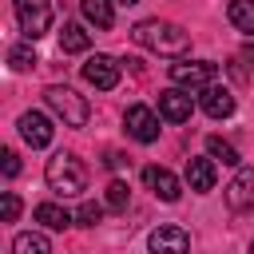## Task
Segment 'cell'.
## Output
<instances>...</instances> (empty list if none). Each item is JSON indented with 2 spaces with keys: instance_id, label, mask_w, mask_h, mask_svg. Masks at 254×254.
<instances>
[{
  "instance_id": "4316f807",
  "label": "cell",
  "mask_w": 254,
  "mask_h": 254,
  "mask_svg": "<svg viewBox=\"0 0 254 254\" xmlns=\"http://www.w3.org/2000/svg\"><path fill=\"white\" fill-rule=\"evenodd\" d=\"M119 4H139V0H119Z\"/></svg>"
},
{
  "instance_id": "7c38bea8",
  "label": "cell",
  "mask_w": 254,
  "mask_h": 254,
  "mask_svg": "<svg viewBox=\"0 0 254 254\" xmlns=\"http://www.w3.org/2000/svg\"><path fill=\"white\" fill-rule=\"evenodd\" d=\"M159 115H163L167 123H187V119H190V95L179 91V87H167V91L159 95Z\"/></svg>"
},
{
  "instance_id": "52a82bcc",
  "label": "cell",
  "mask_w": 254,
  "mask_h": 254,
  "mask_svg": "<svg viewBox=\"0 0 254 254\" xmlns=\"http://www.w3.org/2000/svg\"><path fill=\"white\" fill-rule=\"evenodd\" d=\"M147 250H151V254H190V234H187L183 226H175V222L155 226V230L147 234Z\"/></svg>"
},
{
  "instance_id": "9c48e42d",
  "label": "cell",
  "mask_w": 254,
  "mask_h": 254,
  "mask_svg": "<svg viewBox=\"0 0 254 254\" xmlns=\"http://www.w3.org/2000/svg\"><path fill=\"white\" fill-rule=\"evenodd\" d=\"M226 206H230V214H242L254 206V167H238V175L226 187Z\"/></svg>"
},
{
  "instance_id": "7a4b0ae2",
  "label": "cell",
  "mask_w": 254,
  "mask_h": 254,
  "mask_svg": "<svg viewBox=\"0 0 254 254\" xmlns=\"http://www.w3.org/2000/svg\"><path fill=\"white\" fill-rule=\"evenodd\" d=\"M44 179H48V187L56 190V194H79L83 187H87V167L71 155V151H56L52 159H48V167H44Z\"/></svg>"
},
{
  "instance_id": "ba28073f",
  "label": "cell",
  "mask_w": 254,
  "mask_h": 254,
  "mask_svg": "<svg viewBox=\"0 0 254 254\" xmlns=\"http://www.w3.org/2000/svg\"><path fill=\"white\" fill-rule=\"evenodd\" d=\"M83 79L95 87V91H111L115 83H119V60H111V56H87V64H83Z\"/></svg>"
},
{
  "instance_id": "ffe728a7",
  "label": "cell",
  "mask_w": 254,
  "mask_h": 254,
  "mask_svg": "<svg viewBox=\"0 0 254 254\" xmlns=\"http://www.w3.org/2000/svg\"><path fill=\"white\" fill-rule=\"evenodd\" d=\"M206 155H210V159H218V163H226V167H238V163H242V159H238V151H234L226 139H218V135H210V139H206Z\"/></svg>"
},
{
  "instance_id": "d6986e66",
  "label": "cell",
  "mask_w": 254,
  "mask_h": 254,
  "mask_svg": "<svg viewBox=\"0 0 254 254\" xmlns=\"http://www.w3.org/2000/svg\"><path fill=\"white\" fill-rule=\"evenodd\" d=\"M226 16H230V24H234L238 32L254 36V0H230Z\"/></svg>"
},
{
  "instance_id": "5b68a950",
  "label": "cell",
  "mask_w": 254,
  "mask_h": 254,
  "mask_svg": "<svg viewBox=\"0 0 254 254\" xmlns=\"http://www.w3.org/2000/svg\"><path fill=\"white\" fill-rule=\"evenodd\" d=\"M16 20H20V32L32 40H40L48 28H52V0H16Z\"/></svg>"
},
{
  "instance_id": "4fadbf2b",
  "label": "cell",
  "mask_w": 254,
  "mask_h": 254,
  "mask_svg": "<svg viewBox=\"0 0 254 254\" xmlns=\"http://www.w3.org/2000/svg\"><path fill=\"white\" fill-rule=\"evenodd\" d=\"M198 103H202V111H206L210 119H226V115L234 111V95H230V87H218V83H210V87L198 95Z\"/></svg>"
},
{
  "instance_id": "44dd1931",
  "label": "cell",
  "mask_w": 254,
  "mask_h": 254,
  "mask_svg": "<svg viewBox=\"0 0 254 254\" xmlns=\"http://www.w3.org/2000/svg\"><path fill=\"white\" fill-rule=\"evenodd\" d=\"M8 64H12V71H32L40 60H36L32 44H16V48H8Z\"/></svg>"
},
{
  "instance_id": "2e32d148",
  "label": "cell",
  "mask_w": 254,
  "mask_h": 254,
  "mask_svg": "<svg viewBox=\"0 0 254 254\" xmlns=\"http://www.w3.org/2000/svg\"><path fill=\"white\" fill-rule=\"evenodd\" d=\"M32 214H36V222L48 226V230H67V226H71V214H67L60 202H40Z\"/></svg>"
},
{
  "instance_id": "8992f818",
  "label": "cell",
  "mask_w": 254,
  "mask_h": 254,
  "mask_svg": "<svg viewBox=\"0 0 254 254\" xmlns=\"http://www.w3.org/2000/svg\"><path fill=\"white\" fill-rule=\"evenodd\" d=\"M123 127L135 143H155L159 139V115L147 107V103H131L127 115H123Z\"/></svg>"
},
{
  "instance_id": "6da1fadb",
  "label": "cell",
  "mask_w": 254,
  "mask_h": 254,
  "mask_svg": "<svg viewBox=\"0 0 254 254\" xmlns=\"http://www.w3.org/2000/svg\"><path fill=\"white\" fill-rule=\"evenodd\" d=\"M131 36H135V44H143V48H151L159 56H183L190 48V36L171 20H139L131 28Z\"/></svg>"
},
{
  "instance_id": "603a6c76",
  "label": "cell",
  "mask_w": 254,
  "mask_h": 254,
  "mask_svg": "<svg viewBox=\"0 0 254 254\" xmlns=\"http://www.w3.org/2000/svg\"><path fill=\"white\" fill-rule=\"evenodd\" d=\"M103 210H107V206H99V202H83V206L75 210V222H79V226H95V222H103Z\"/></svg>"
},
{
  "instance_id": "8fae6325",
  "label": "cell",
  "mask_w": 254,
  "mask_h": 254,
  "mask_svg": "<svg viewBox=\"0 0 254 254\" xmlns=\"http://www.w3.org/2000/svg\"><path fill=\"white\" fill-rule=\"evenodd\" d=\"M143 183H147V190L155 194V198H163V202H179V194H183V187H179V179L167 171V167H143Z\"/></svg>"
},
{
  "instance_id": "cb8c5ba5",
  "label": "cell",
  "mask_w": 254,
  "mask_h": 254,
  "mask_svg": "<svg viewBox=\"0 0 254 254\" xmlns=\"http://www.w3.org/2000/svg\"><path fill=\"white\" fill-rule=\"evenodd\" d=\"M0 214H4V222H16V218H20V198H16V190H4Z\"/></svg>"
},
{
  "instance_id": "83f0119b",
  "label": "cell",
  "mask_w": 254,
  "mask_h": 254,
  "mask_svg": "<svg viewBox=\"0 0 254 254\" xmlns=\"http://www.w3.org/2000/svg\"><path fill=\"white\" fill-rule=\"evenodd\" d=\"M250 254H254V242H250Z\"/></svg>"
},
{
  "instance_id": "e0dca14e",
  "label": "cell",
  "mask_w": 254,
  "mask_h": 254,
  "mask_svg": "<svg viewBox=\"0 0 254 254\" xmlns=\"http://www.w3.org/2000/svg\"><path fill=\"white\" fill-rule=\"evenodd\" d=\"M87 48H91V36L83 32V24H64V32H60V52L75 56V52H87Z\"/></svg>"
},
{
  "instance_id": "484cf974",
  "label": "cell",
  "mask_w": 254,
  "mask_h": 254,
  "mask_svg": "<svg viewBox=\"0 0 254 254\" xmlns=\"http://www.w3.org/2000/svg\"><path fill=\"white\" fill-rule=\"evenodd\" d=\"M107 167H111V171H119V167H127V159H123L119 151H107Z\"/></svg>"
},
{
  "instance_id": "3957f363",
  "label": "cell",
  "mask_w": 254,
  "mask_h": 254,
  "mask_svg": "<svg viewBox=\"0 0 254 254\" xmlns=\"http://www.w3.org/2000/svg\"><path fill=\"white\" fill-rule=\"evenodd\" d=\"M44 99H48V107L64 119V127H87L91 107H87V99H83L79 91H71V87H64V83H52V87L44 91Z\"/></svg>"
},
{
  "instance_id": "ac0fdd59",
  "label": "cell",
  "mask_w": 254,
  "mask_h": 254,
  "mask_svg": "<svg viewBox=\"0 0 254 254\" xmlns=\"http://www.w3.org/2000/svg\"><path fill=\"white\" fill-rule=\"evenodd\" d=\"M12 254H52V242L40 230H24L12 238Z\"/></svg>"
},
{
  "instance_id": "5bb4252c",
  "label": "cell",
  "mask_w": 254,
  "mask_h": 254,
  "mask_svg": "<svg viewBox=\"0 0 254 254\" xmlns=\"http://www.w3.org/2000/svg\"><path fill=\"white\" fill-rule=\"evenodd\" d=\"M187 187H190L194 194L214 190V159H190V163H187Z\"/></svg>"
},
{
  "instance_id": "30bf717a",
  "label": "cell",
  "mask_w": 254,
  "mask_h": 254,
  "mask_svg": "<svg viewBox=\"0 0 254 254\" xmlns=\"http://www.w3.org/2000/svg\"><path fill=\"white\" fill-rule=\"evenodd\" d=\"M16 127H20L24 143H28V147H36V151H40V147H48V143H52V135H56V127H52V119H48L44 111H24Z\"/></svg>"
},
{
  "instance_id": "7402d4cb",
  "label": "cell",
  "mask_w": 254,
  "mask_h": 254,
  "mask_svg": "<svg viewBox=\"0 0 254 254\" xmlns=\"http://www.w3.org/2000/svg\"><path fill=\"white\" fill-rule=\"evenodd\" d=\"M127 202H131V190H127V183L123 179H111V187H107V210H127Z\"/></svg>"
},
{
  "instance_id": "d4e9b609",
  "label": "cell",
  "mask_w": 254,
  "mask_h": 254,
  "mask_svg": "<svg viewBox=\"0 0 254 254\" xmlns=\"http://www.w3.org/2000/svg\"><path fill=\"white\" fill-rule=\"evenodd\" d=\"M0 159H4V163H0V167H4V175H8V179H16V175H20V159H16V151H4Z\"/></svg>"
},
{
  "instance_id": "9a60e30c",
  "label": "cell",
  "mask_w": 254,
  "mask_h": 254,
  "mask_svg": "<svg viewBox=\"0 0 254 254\" xmlns=\"http://www.w3.org/2000/svg\"><path fill=\"white\" fill-rule=\"evenodd\" d=\"M79 12H83V20L95 24L99 32H107V28L115 24V8H111V0H79Z\"/></svg>"
},
{
  "instance_id": "277c9868",
  "label": "cell",
  "mask_w": 254,
  "mask_h": 254,
  "mask_svg": "<svg viewBox=\"0 0 254 254\" xmlns=\"http://www.w3.org/2000/svg\"><path fill=\"white\" fill-rule=\"evenodd\" d=\"M171 79L187 91H206L214 79H218V64L210 60H183V64H171Z\"/></svg>"
}]
</instances>
